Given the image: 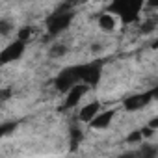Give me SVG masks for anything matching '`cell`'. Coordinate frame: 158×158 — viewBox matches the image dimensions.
<instances>
[{"label":"cell","mask_w":158,"mask_h":158,"mask_svg":"<svg viewBox=\"0 0 158 158\" xmlns=\"http://www.w3.org/2000/svg\"><path fill=\"white\" fill-rule=\"evenodd\" d=\"M88 89H89V86H86V84H76V86L65 95V108L76 106L78 102H80V99L88 93Z\"/></svg>","instance_id":"52a82bcc"},{"label":"cell","mask_w":158,"mask_h":158,"mask_svg":"<svg viewBox=\"0 0 158 158\" xmlns=\"http://www.w3.org/2000/svg\"><path fill=\"white\" fill-rule=\"evenodd\" d=\"M69 8H71L69 4L60 6L52 15L47 17L45 24H47V32H48L50 37H56L58 34H61L63 30H67L69 24L73 23V17H74V15H73V11H71Z\"/></svg>","instance_id":"7a4b0ae2"},{"label":"cell","mask_w":158,"mask_h":158,"mask_svg":"<svg viewBox=\"0 0 158 158\" xmlns=\"http://www.w3.org/2000/svg\"><path fill=\"white\" fill-rule=\"evenodd\" d=\"M97 23H99V28L102 32H106V34L114 32L115 30V24H117V21H115V17L112 13H101L99 19H97Z\"/></svg>","instance_id":"30bf717a"},{"label":"cell","mask_w":158,"mask_h":158,"mask_svg":"<svg viewBox=\"0 0 158 158\" xmlns=\"http://www.w3.org/2000/svg\"><path fill=\"white\" fill-rule=\"evenodd\" d=\"M99 114H101V102H99V101H93V102L86 104V106L80 110V114H78V119H80L82 123H88V125H89Z\"/></svg>","instance_id":"9c48e42d"},{"label":"cell","mask_w":158,"mask_h":158,"mask_svg":"<svg viewBox=\"0 0 158 158\" xmlns=\"http://www.w3.org/2000/svg\"><path fill=\"white\" fill-rule=\"evenodd\" d=\"M76 84H82L80 82V65L67 67L54 78V88L61 93H69Z\"/></svg>","instance_id":"3957f363"},{"label":"cell","mask_w":158,"mask_h":158,"mask_svg":"<svg viewBox=\"0 0 158 158\" xmlns=\"http://www.w3.org/2000/svg\"><path fill=\"white\" fill-rule=\"evenodd\" d=\"M24 48H26V43H23V41L15 39L11 45H8L2 52H0V63L6 65V63H11V61L19 60V58L24 54Z\"/></svg>","instance_id":"8992f818"},{"label":"cell","mask_w":158,"mask_h":158,"mask_svg":"<svg viewBox=\"0 0 158 158\" xmlns=\"http://www.w3.org/2000/svg\"><path fill=\"white\" fill-rule=\"evenodd\" d=\"M114 117H115V110H114V108H112V110H104V112H101V114L89 123V127L95 128V130H104V128L110 127V123L114 121Z\"/></svg>","instance_id":"ba28073f"},{"label":"cell","mask_w":158,"mask_h":158,"mask_svg":"<svg viewBox=\"0 0 158 158\" xmlns=\"http://www.w3.org/2000/svg\"><path fill=\"white\" fill-rule=\"evenodd\" d=\"M48 54H50V58H61V56H65V54H67V45H61V43L52 45Z\"/></svg>","instance_id":"4fadbf2b"},{"label":"cell","mask_w":158,"mask_h":158,"mask_svg":"<svg viewBox=\"0 0 158 158\" xmlns=\"http://www.w3.org/2000/svg\"><path fill=\"white\" fill-rule=\"evenodd\" d=\"M156 23H158V19L156 17H151V19H147L143 24H141V34H151V32H154V28H156Z\"/></svg>","instance_id":"5bb4252c"},{"label":"cell","mask_w":158,"mask_h":158,"mask_svg":"<svg viewBox=\"0 0 158 158\" xmlns=\"http://www.w3.org/2000/svg\"><path fill=\"white\" fill-rule=\"evenodd\" d=\"M102 76V61H89L80 65V82L86 86H97Z\"/></svg>","instance_id":"277c9868"},{"label":"cell","mask_w":158,"mask_h":158,"mask_svg":"<svg viewBox=\"0 0 158 158\" xmlns=\"http://www.w3.org/2000/svg\"><path fill=\"white\" fill-rule=\"evenodd\" d=\"M139 158H158V147L156 145H143L139 149Z\"/></svg>","instance_id":"8fae6325"},{"label":"cell","mask_w":158,"mask_h":158,"mask_svg":"<svg viewBox=\"0 0 158 158\" xmlns=\"http://www.w3.org/2000/svg\"><path fill=\"white\" fill-rule=\"evenodd\" d=\"M147 6H149V8H158V2H149Z\"/></svg>","instance_id":"cb8c5ba5"},{"label":"cell","mask_w":158,"mask_h":158,"mask_svg":"<svg viewBox=\"0 0 158 158\" xmlns=\"http://www.w3.org/2000/svg\"><path fill=\"white\" fill-rule=\"evenodd\" d=\"M152 132H154V130H151L149 127H145V128H141V134H143V138H151V136H152Z\"/></svg>","instance_id":"44dd1931"},{"label":"cell","mask_w":158,"mask_h":158,"mask_svg":"<svg viewBox=\"0 0 158 158\" xmlns=\"http://www.w3.org/2000/svg\"><path fill=\"white\" fill-rule=\"evenodd\" d=\"M11 30H13V26H11V23H10L8 19H0V34H2V35H8Z\"/></svg>","instance_id":"ac0fdd59"},{"label":"cell","mask_w":158,"mask_h":158,"mask_svg":"<svg viewBox=\"0 0 158 158\" xmlns=\"http://www.w3.org/2000/svg\"><path fill=\"white\" fill-rule=\"evenodd\" d=\"M151 101H154V95H152V89L145 91V93H136V95H130L128 99L123 101V108L127 112H138V110H143Z\"/></svg>","instance_id":"5b68a950"},{"label":"cell","mask_w":158,"mask_h":158,"mask_svg":"<svg viewBox=\"0 0 158 158\" xmlns=\"http://www.w3.org/2000/svg\"><path fill=\"white\" fill-rule=\"evenodd\" d=\"M147 127H149L151 130H158V115H154V117L147 123Z\"/></svg>","instance_id":"ffe728a7"},{"label":"cell","mask_w":158,"mask_h":158,"mask_svg":"<svg viewBox=\"0 0 158 158\" xmlns=\"http://www.w3.org/2000/svg\"><path fill=\"white\" fill-rule=\"evenodd\" d=\"M82 139V132L78 128H71V151H74L78 147V141Z\"/></svg>","instance_id":"9a60e30c"},{"label":"cell","mask_w":158,"mask_h":158,"mask_svg":"<svg viewBox=\"0 0 158 158\" xmlns=\"http://www.w3.org/2000/svg\"><path fill=\"white\" fill-rule=\"evenodd\" d=\"M141 139H143L141 130H132V132L127 136V143H139Z\"/></svg>","instance_id":"e0dca14e"},{"label":"cell","mask_w":158,"mask_h":158,"mask_svg":"<svg viewBox=\"0 0 158 158\" xmlns=\"http://www.w3.org/2000/svg\"><path fill=\"white\" fill-rule=\"evenodd\" d=\"M17 121H11V123H2V127H0V134L2 136H10L15 128H17Z\"/></svg>","instance_id":"2e32d148"},{"label":"cell","mask_w":158,"mask_h":158,"mask_svg":"<svg viewBox=\"0 0 158 158\" xmlns=\"http://www.w3.org/2000/svg\"><path fill=\"white\" fill-rule=\"evenodd\" d=\"M117 158H139V151H127V152L119 154Z\"/></svg>","instance_id":"d6986e66"},{"label":"cell","mask_w":158,"mask_h":158,"mask_svg":"<svg viewBox=\"0 0 158 158\" xmlns=\"http://www.w3.org/2000/svg\"><path fill=\"white\" fill-rule=\"evenodd\" d=\"M143 4L138 0H115L108 6V13L112 15H119L123 24H130L138 21V15L141 11Z\"/></svg>","instance_id":"6da1fadb"},{"label":"cell","mask_w":158,"mask_h":158,"mask_svg":"<svg viewBox=\"0 0 158 158\" xmlns=\"http://www.w3.org/2000/svg\"><path fill=\"white\" fill-rule=\"evenodd\" d=\"M152 95H154V99H158V86H156V88L152 89Z\"/></svg>","instance_id":"d4e9b609"},{"label":"cell","mask_w":158,"mask_h":158,"mask_svg":"<svg viewBox=\"0 0 158 158\" xmlns=\"http://www.w3.org/2000/svg\"><path fill=\"white\" fill-rule=\"evenodd\" d=\"M151 48H152V50H158V39H156V41H152V43H151Z\"/></svg>","instance_id":"603a6c76"},{"label":"cell","mask_w":158,"mask_h":158,"mask_svg":"<svg viewBox=\"0 0 158 158\" xmlns=\"http://www.w3.org/2000/svg\"><path fill=\"white\" fill-rule=\"evenodd\" d=\"M34 32H35L34 26H23V28H19V32H17V39L23 41V43H26V41L34 35Z\"/></svg>","instance_id":"7c38bea8"},{"label":"cell","mask_w":158,"mask_h":158,"mask_svg":"<svg viewBox=\"0 0 158 158\" xmlns=\"http://www.w3.org/2000/svg\"><path fill=\"white\" fill-rule=\"evenodd\" d=\"M8 97H10V89H4V91H2V95H0V101H6Z\"/></svg>","instance_id":"7402d4cb"}]
</instances>
